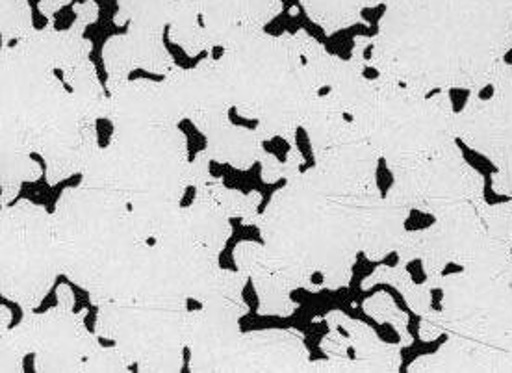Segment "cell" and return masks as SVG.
Returning <instances> with one entry per match:
<instances>
[{"label": "cell", "instance_id": "cell-5", "mask_svg": "<svg viewBox=\"0 0 512 373\" xmlns=\"http://www.w3.org/2000/svg\"><path fill=\"white\" fill-rule=\"evenodd\" d=\"M487 88V97L481 90L470 91L455 114V134L496 168H512V65L501 62Z\"/></svg>", "mask_w": 512, "mask_h": 373}, {"label": "cell", "instance_id": "cell-3", "mask_svg": "<svg viewBox=\"0 0 512 373\" xmlns=\"http://www.w3.org/2000/svg\"><path fill=\"white\" fill-rule=\"evenodd\" d=\"M4 210L2 294L32 309L47 294L58 264L54 219L36 206Z\"/></svg>", "mask_w": 512, "mask_h": 373}, {"label": "cell", "instance_id": "cell-1", "mask_svg": "<svg viewBox=\"0 0 512 373\" xmlns=\"http://www.w3.org/2000/svg\"><path fill=\"white\" fill-rule=\"evenodd\" d=\"M512 49L503 0H392L373 41L372 65L420 91L481 90Z\"/></svg>", "mask_w": 512, "mask_h": 373}, {"label": "cell", "instance_id": "cell-9", "mask_svg": "<svg viewBox=\"0 0 512 373\" xmlns=\"http://www.w3.org/2000/svg\"><path fill=\"white\" fill-rule=\"evenodd\" d=\"M492 188L500 195L512 197V168L498 169V173L492 175Z\"/></svg>", "mask_w": 512, "mask_h": 373}, {"label": "cell", "instance_id": "cell-6", "mask_svg": "<svg viewBox=\"0 0 512 373\" xmlns=\"http://www.w3.org/2000/svg\"><path fill=\"white\" fill-rule=\"evenodd\" d=\"M379 283H388L396 286L397 290L405 297V301L409 303L410 310L416 312L418 316L427 318L429 314L435 312V309H433V288L427 283H414L409 275V271L405 270L403 264H397L396 268H392V266H379L362 283V290H368V288H372V286Z\"/></svg>", "mask_w": 512, "mask_h": 373}, {"label": "cell", "instance_id": "cell-8", "mask_svg": "<svg viewBox=\"0 0 512 373\" xmlns=\"http://www.w3.org/2000/svg\"><path fill=\"white\" fill-rule=\"evenodd\" d=\"M477 210L487 227L488 238L496 244L512 249V201L488 205L487 201H479Z\"/></svg>", "mask_w": 512, "mask_h": 373}, {"label": "cell", "instance_id": "cell-4", "mask_svg": "<svg viewBox=\"0 0 512 373\" xmlns=\"http://www.w3.org/2000/svg\"><path fill=\"white\" fill-rule=\"evenodd\" d=\"M435 218V223L423 231L405 232L396 253L403 266L422 260L425 283L438 290L446 266L466 268L487 247L490 238L477 203L451 206Z\"/></svg>", "mask_w": 512, "mask_h": 373}, {"label": "cell", "instance_id": "cell-10", "mask_svg": "<svg viewBox=\"0 0 512 373\" xmlns=\"http://www.w3.org/2000/svg\"><path fill=\"white\" fill-rule=\"evenodd\" d=\"M442 335H444L442 329L435 322L423 318L422 323H420V338H422L423 342H433L438 336Z\"/></svg>", "mask_w": 512, "mask_h": 373}, {"label": "cell", "instance_id": "cell-2", "mask_svg": "<svg viewBox=\"0 0 512 373\" xmlns=\"http://www.w3.org/2000/svg\"><path fill=\"white\" fill-rule=\"evenodd\" d=\"M440 310L427 316L444 335L498 349L512 372V249L496 242L461 271L442 275Z\"/></svg>", "mask_w": 512, "mask_h": 373}, {"label": "cell", "instance_id": "cell-7", "mask_svg": "<svg viewBox=\"0 0 512 373\" xmlns=\"http://www.w3.org/2000/svg\"><path fill=\"white\" fill-rule=\"evenodd\" d=\"M364 312L372 316L379 323H392L396 327L397 335L401 338V346H412V336L409 333V316L403 310L397 309L394 299L388 294H375L364 301Z\"/></svg>", "mask_w": 512, "mask_h": 373}]
</instances>
